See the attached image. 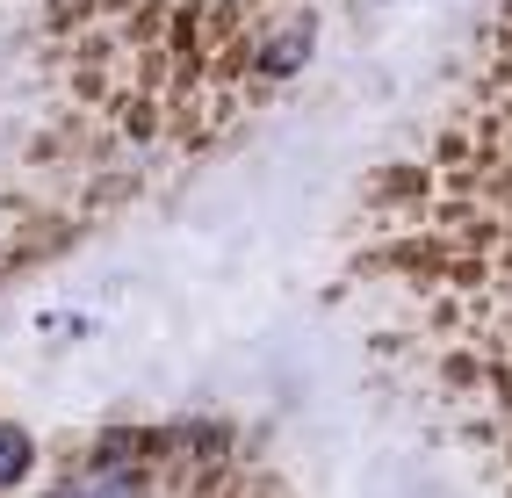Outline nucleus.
<instances>
[{
  "mask_svg": "<svg viewBox=\"0 0 512 498\" xmlns=\"http://www.w3.org/2000/svg\"><path fill=\"white\" fill-rule=\"evenodd\" d=\"M15 477H29V434L22 426H0V491H8Z\"/></svg>",
  "mask_w": 512,
  "mask_h": 498,
  "instance_id": "obj_1",
  "label": "nucleus"
},
{
  "mask_svg": "<svg viewBox=\"0 0 512 498\" xmlns=\"http://www.w3.org/2000/svg\"><path fill=\"white\" fill-rule=\"evenodd\" d=\"M58 498H130L123 484H109V477H80V484H65Z\"/></svg>",
  "mask_w": 512,
  "mask_h": 498,
  "instance_id": "obj_2",
  "label": "nucleus"
}]
</instances>
